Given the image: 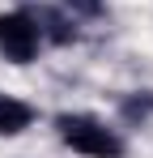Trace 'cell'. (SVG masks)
<instances>
[{
  "instance_id": "obj_1",
  "label": "cell",
  "mask_w": 153,
  "mask_h": 158,
  "mask_svg": "<svg viewBox=\"0 0 153 158\" xmlns=\"http://www.w3.org/2000/svg\"><path fill=\"white\" fill-rule=\"evenodd\" d=\"M55 137L81 158H124L128 154L124 137L106 120L89 115V111H64V115H55Z\"/></svg>"
},
{
  "instance_id": "obj_2",
  "label": "cell",
  "mask_w": 153,
  "mask_h": 158,
  "mask_svg": "<svg viewBox=\"0 0 153 158\" xmlns=\"http://www.w3.org/2000/svg\"><path fill=\"white\" fill-rule=\"evenodd\" d=\"M43 47V30L30 9H9L0 13V56L9 64H30Z\"/></svg>"
},
{
  "instance_id": "obj_3",
  "label": "cell",
  "mask_w": 153,
  "mask_h": 158,
  "mask_svg": "<svg viewBox=\"0 0 153 158\" xmlns=\"http://www.w3.org/2000/svg\"><path fill=\"white\" fill-rule=\"evenodd\" d=\"M34 120H38V111L26 103V98L0 90V137H17V132H26Z\"/></svg>"
},
{
  "instance_id": "obj_4",
  "label": "cell",
  "mask_w": 153,
  "mask_h": 158,
  "mask_svg": "<svg viewBox=\"0 0 153 158\" xmlns=\"http://www.w3.org/2000/svg\"><path fill=\"white\" fill-rule=\"evenodd\" d=\"M34 22L43 30V39H55V43H76V26L73 17H60L51 9H34Z\"/></svg>"
},
{
  "instance_id": "obj_5",
  "label": "cell",
  "mask_w": 153,
  "mask_h": 158,
  "mask_svg": "<svg viewBox=\"0 0 153 158\" xmlns=\"http://www.w3.org/2000/svg\"><path fill=\"white\" fill-rule=\"evenodd\" d=\"M119 111H124V120H132V124L153 120V90H136V94H128L124 103H119Z\"/></svg>"
},
{
  "instance_id": "obj_6",
  "label": "cell",
  "mask_w": 153,
  "mask_h": 158,
  "mask_svg": "<svg viewBox=\"0 0 153 158\" xmlns=\"http://www.w3.org/2000/svg\"><path fill=\"white\" fill-rule=\"evenodd\" d=\"M73 17H102L106 13V0H60Z\"/></svg>"
}]
</instances>
